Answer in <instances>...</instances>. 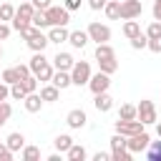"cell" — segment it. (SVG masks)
<instances>
[{
    "mask_svg": "<svg viewBox=\"0 0 161 161\" xmlns=\"http://www.w3.org/2000/svg\"><path fill=\"white\" fill-rule=\"evenodd\" d=\"M123 35H126L128 40H131V38H136V35H141V25L136 23V18H133V20H126V23H123Z\"/></svg>",
    "mask_w": 161,
    "mask_h": 161,
    "instance_id": "cell-24",
    "label": "cell"
},
{
    "mask_svg": "<svg viewBox=\"0 0 161 161\" xmlns=\"http://www.w3.org/2000/svg\"><path fill=\"white\" fill-rule=\"evenodd\" d=\"M38 158H40L38 146H23V161H38Z\"/></svg>",
    "mask_w": 161,
    "mask_h": 161,
    "instance_id": "cell-30",
    "label": "cell"
},
{
    "mask_svg": "<svg viewBox=\"0 0 161 161\" xmlns=\"http://www.w3.org/2000/svg\"><path fill=\"white\" fill-rule=\"evenodd\" d=\"M158 3H161V0H158Z\"/></svg>",
    "mask_w": 161,
    "mask_h": 161,
    "instance_id": "cell-52",
    "label": "cell"
},
{
    "mask_svg": "<svg viewBox=\"0 0 161 161\" xmlns=\"http://www.w3.org/2000/svg\"><path fill=\"white\" fill-rule=\"evenodd\" d=\"M48 40L50 43H65L68 40V30H65V25H50V30H48Z\"/></svg>",
    "mask_w": 161,
    "mask_h": 161,
    "instance_id": "cell-14",
    "label": "cell"
},
{
    "mask_svg": "<svg viewBox=\"0 0 161 161\" xmlns=\"http://www.w3.org/2000/svg\"><path fill=\"white\" fill-rule=\"evenodd\" d=\"M0 58H3V45H0Z\"/></svg>",
    "mask_w": 161,
    "mask_h": 161,
    "instance_id": "cell-51",
    "label": "cell"
},
{
    "mask_svg": "<svg viewBox=\"0 0 161 161\" xmlns=\"http://www.w3.org/2000/svg\"><path fill=\"white\" fill-rule=\"evenodd\" d=\"M103 10H106V15H108L111 20H118V18H121V3H118V0H108V3L103 5Z\"/></svg>",
    "mask_w": 161,
    "mask_h": 161,
    "instance_id": "cell-23",
    "label": "cell"
},
{
    "mask_svg": "<svg viewBox=\"0 0 161 161\" xmlns=\"http://www.w3.org/2000/svg\"><path fill=\"white\" fill-rule=\"evenodd\" d=\"M88 33L86 30H73V33H68V43L73 45V48H86L88 45Z\"/></svg>",
    "mask_w": 161,
    "mask_h": 161,
    "instance_id": "cell-17",
    "label": "cell"
},
{
    "mask_svg": "<svg viewBox=\"0 0 161 161\" xmlns=\"http://www.w3.org/2000/svg\"><path fill=\"white\" fill-rule=\"evenodd\" d=\"M30 3H33L35 10H45V8H50V0H30Z\"/></svg>",
    "mask_w": 161,
    "mask_h": 161,
    "instance_id": "cell-44",
    "label": "cell"
},
{
    "mask_svg": "<svg viewBox=\"0 0 161 161\" xmlns=\"http://www.w3.org/2000/svg\"><path fill=\"white\" fill-rule=\"evenodd\" d=\"M146 38H161V20H153L146 28Z\"/></svg>",
    "mask_w": 161,
    "mask_h": 161,
    "instance_id": "cell-37",
    "label": "cell"
},
{
    "mask_svg": "<svg viewBox=\"0 0 161 161\" xmlns=\"http://www.w3.org/2000/svg\"><path fill=\"white\" fill-rule=\"evenodd\" d=\"M10 113H13V108H10V103H8V101H3V103H0V128L5 126V121L10 118Z\"/></svg>",
    "mask_w": 161,
    "mask_h": 161,
    "instance_id": "cell-38",
    "label": "cell"
},
{
    "mask_svg": "<svg viewBox=\"0 0 161 161\" xmlns=\"http://www.w3.org/2000/svg\"><path fill=\"white\" fill-rule=\"evenodd\" d=\"M148 143H151V136H148L146 131H138V133H133V136H126V148H128L131 153H141V151H146Z\"/></svg>",
    "mask_w": 161,
    "mask_h": 161,
    "instance_id": "cell-5",
    "label": "cell"
},
{
    "mask_svg": "<svg viewBox=\"0 0 161 161\" xmlns=\"http://www.w3.org/2000/svg\"><path fill=\"white\" fill-rule=\"evenodd\" d=\"M93 106H96V111L106 113V111H111V108H113V98L108 96V91H103V93H96V101H93Z\"/></svg>",
    "mask_w": 161,
    "mask_h": 161,
    "instance_id": "cell-16",
    "label": "cell"
},
{
    "mask_svg": "<svg viewBox=\"0 0 161 161\" xmlns=\"http://www.w3.org/2000/svg\"><path fill=\"white\" fill-rule=\"evenodd\" d=\"M65 156H68V161H83L88 153H86V148L80 143H70V148L65 151Z\"/></svg>",
    "mask_w": 161,
    "mask_h": 161,
    "instance_id": "cell-21",
    "label": "cell"
},
{
    "mask_svg": "<svg viewBox=\"0 0 161 161\" xmlns=\"http://www.w3.org/2000/svg\"><path fill=\"white\" fill-rule=\"evenodd\" d=\"M108 0H88V5H91V10H103V5H106Z\"/></svg>",
    "mask_w": 161,
    "mask_h": 161,
    "instance_id": "cell-45",
    "label": "cell"
},
{
    "mask_svg": "<svg viewBox=\"0 0 161 161\" xmlns=\"http://www.w3.org/2000/svg\"><path fill=\"white\" fill-rule=\"evenodd\" d=\"M143 13V5L141 0H121V18L123 20H133Z\"/></svg>",
    "mask_w": 161,
    "mask_h": 161,
    "instance_id": "cell-7",
    "label": "cell"
},
{
    "mask_svg": "<svg viewBox=\"0 0 161 161\" xmlns=\"http://www.w3.org/2000/svg\"><path fill=\"white\" fill-rule=\"evenodd\" d=\"M63 8H65V10H78V8H80V0H65Z\"/></svg>",
    "mask_w": 161,
    "mask_h": 161,
    "instance_id": "cell-46",
    "label": "cell"
},
{
    "mask_svg": "<svg viewBox=\"0 0 161 161\" xmlns=\"http://www.w3.org/2000/svg\"><path fill=\"white\" fill-rule=\"evenodd\" d=\"M98 68H101V73H108V75L116 73V70H118V60H116V55H113V58H101V60H98Z\"/></svg>",
    "mask_w": 161,
    "mask_h": 161,
    "instance_id": "cell-22",
    "label": "cell"
},
{
    "mask_svg": "<svg viewBox=\"0 0 161 161\" xmlns=\"http://www.w3.org/2000/svg\"><path fill=\"white\" fill-rule=\"evenodd\" d=\"M91 80V63L88 60H75L70 68V83L73 86H88Z\"/></svg>",
    "mask_w": 161,
    "mask_h": 161,
    "instance_id": "cell-1",
    "label": "cell"
},
{
    "mask_svg": "<svg viewBox=\"0 0 161 161\" xmlns=\"http://www.w3.org/2000/svg\"><path fill=\"white\" fill-rule=\"evenodd\" d=\"M151 53H161V38H148V45H146Z\"/></svg>",
    "mask_w": 161,
    "mask_h": 161,
    "instance_id": "cell-41",
    "label": "cell"
},
{
    "mask_svg": "<svg viewBox=\"0 0 161 161\" xmlns=\"http://www.w3.org/2000/svg\"><path fill=\"white\" fill-rule=\"evenodd\" d=\"M10 96H13V98H15V101H23V98H25V96H28V93H25V88H23V86H20V80H18V83H13V86H10Z\"/></svg>",
    "mask_w": 161,
    "mask_h": 161,
    "instance_id": "cell-36",
    "label": "cell"
},
{
    "mask_svg": "<svg viewBox=\"0 0 161 161\" xmlns=\"http://www.w3.org/2000/svg\"><path fill=\"white\" fill-rule=\"evenodd\" d=\"M53 143H55V148H58L60 153H65V151L70 148V143H73V138H70L68 133H60V136H55V141H53Z\"/></svg>",
    "mask_w": 161,
    "mask_h": 161,
    "instance_id": "cell-27",
    "label": "cell"
},
{
    "mask_svg": "<svg viewBox=\"0 0 161 161\" xmlns=\"http://www.w3.org/2000/svg\"><path fill=\"white\" fill-rule=\"evenodd\" d=\"M156 133H158V138H161V123H156Z\"/></svg>",
    "mask_w": 161,
    "mask_h": 161,
    "instance_id": "cell-50",
    "label": "cell"
},
{
    "mask_svg": "<svg viewBox=\"0 0 161 161\" xmlns=\"http://www.w3.org/2000/svg\"><path fill=\"white\" fill-rule=\"evenodd\" d=\"M116 55V50L111 48V43H98L96 45V60H101V58H113Z\"/></svg>",
    "mask_w": 161,
    "mask_h": 161,
    "instance_id": "cell-25",
    "label": "cell"
},
{
    "mask_svg": "<svg viewBox=\"0 0 161 161\" xmlns=\"http://www.w3.org/2000/svg\"><path fill=\"white\" fill-rule=\"evenodd\" d=\"M13 15H15V8L10 5V3H3L0 5V20L5 23V20H13Z\"/></svg>",
    "mask_w": 161,
    "mask_h": 161,
    "instance_id": "cell-34",
    "label": "cell"
},
{
    "mask_svg": "<svg viewBox=\"0 0 161 161\" xmlns=\"http://www.w3.org/2000/svg\"><path fill=\"white\" fill-rule=\"evenodd\" d=\"M111 148L116 151V148H126V136L123 133H116L113 138H111Z\"/></svg>",
    "mask_w": 161,
    "mask_h": 161,
    "instance_id": "cell-39",
    "label": "cell"
},
{
    "mask_svg": "<svg viewBox=\"0 0 161 161\" xmlns=\"http://www.w3.org/2000/svg\"><path fill=\"white\" fill-rule=\"evenodd\" d=\"M5 143H8V148H10L13 153H15V151H23V146H25V136H23L20 131H15V133H10V136H8V141H5Z\"/></svg>",
    "mask_w": 161,
    "mask_h": 161,
    "instance_id": "cell-19",
    "label": "cell"
},
{
    "mask_svg": "<svg viewBox=\"0 0 161 161\" xmlns=\"http://www.w3.org/2000/svg\"><path fill=\"white\" fill-rule=\"evenodd\" d=\"M40 98H43V101H48V103H53V101H58V98H60V88H55L53 83H48V86H43V88H40Z\"/></svg>",
    "mask_w": 161,
    "mask_h": 161,
    "instance_id": "cell-20",
    "label": "cell"
},
{
    "mask_svg": "<svg viewBox=\"0 0 161 161\" xmlns=\"http://www.w3.org/2000/svg\"><path fill=\"white\" fill-rule=\"evenodd\" d=\"M118 118H121V121H131V118H136V106L123 103V106L118 108Z\"/></svg>",
    "mask_w": 161,
    "mask_h": 161,
    "instance_id": "cell-29",
    "label": "cell"
},
{
    "mask_svg": "<svg viewBox=\"0 0 161 161\" xmlns=\"http://www.w3.org/2000/svg\"><path fill=\"white\" fill-rule=\"evenodd\" d=\"M53 70H55V68H53V65H50V63L45 60V63H40V65H38V68L33 70V75H35L38 80H45V83H48V80L53 78Z\"/></svg>",
    "mask_w": 161,
    "mask_h": 161,
    "instance_id": "cell-18",
    "label": "cell"
},
{
    "mask_svg": "<svg viewBox=\"0 0 161 161\" xmlns=\"http://www.w3.org/2000/svg\"><path fill=\"white\" fill-rule=\"evenodd\" d=\"M15 70H18V78H20V80H23L25 75H30V65H23V63H20V65H15Z\"/></svg>",
    "mask_w": 161,
    "mask_h": 161,
    "instance_id": "cell-42",
    "label": "cell"
},
{
    "mask_svg": "<svg viewBox=\"0 0 161 161\" xmlns=\"http://www.w3.org/2000/svg\"><path fill=\"white\" fill-rule=\"evenodd\" d=\"M153 20H161V3L153 0Z\"/></svg>",
    "mask_w": 161,
    "mask_h": 161,
    "instance_id": "cell-48",
    "label": "cell"
},
{
    "mask_svg": "<svg viewBox=\"0 0 161 161\" xmlns=\"http://www.w3.org/2000/svg\"><path fill=\"white\" fill-rule=\"evenodd\" d=\"M43 13H45V20H48V28H50V25H68V20H70V10H65V8L50 5V8H45Z\"/></svg>",
    "mask_w": 161,
    "mask_h": 161,
    "instance_id": "cell-3",
    "label": "cell"
},
{
    "mask_svg": "<svg viewBox=\"0 0 161 161\" xmlns=\"http://www.w3.org/2000/svg\"><path fill=\"white\" fill-rule=\"evenodd\" d=\"M108 86H111V75H108V73H101V70H98L96 75H91V80H88V88L93 91V96L108 91Z\"/></svg>",
    "mask_w": 161,
    "mask_h": 161,
    "instance_id": "cell-9",
    "label": "cell"
},
{
    "mask_svg": "<svg viewBox=\"0 0 161 161\" xmlns=\"http://www.w3.org/2000/svg\"><path fill=\"white\" fill-rule=\"evenodd\" d=\"M86 111L83 108H73V111H68V116H65V123L70 126V128H83L86 126Z\"/></svg>",
    "mask_w": 161,
    "mask_h": 161,
    "instance_id": "cell-11",
    "label": "cell"
},
{
    "mask_svg": "<svg viewBox=\"0 0 161 161\" xmlns=\"http://www.w3.org/2000/svg\"><path fill=\"white\" fill-rule=\"evenodd\" d=\"M146 156L148 161H161V141H151L146 146Z\"/></svg>",
    "mask_w": 161,
    "mask_h": 161,
    "instance_id": "cell-26",
    "label": "cell"
},
{
    "mask_svg": "<svg viewBox=\"0 0 161 161\" xmlns=\"http://www.w3.org/2000/svg\"><path fill=\"white\" fill-rule=\"evenodd\" d=\"M73 63H75V60H73L70 53H60V50H58L55 58H53V68H55V70H70Z\"/></svg>",
    "mask_w": 161,
    "mask_h": 161,
    "instance_id": "cell-12",
    "label": "cell"
},
{
    "mask_svg": "<svg viewBox=\"0 0 161 161\" xmlns=\"http://www.w3.org/2000/svg\"><path fill=\"white\" fill-rule=\"evenodd\" d=\"M136 118L143 123V126H151V123H156V106H153V101H141L138 106H136Z\"/></svg>",
    "mask_w": 161,
    "mask_h": 161,
    "instance_id": "cell-4",
    "label": "cell"
},
{
    "mask_svg": "<svg viewBox=\"0 0 161 161\" xmlns=\"http://www.w3.org/2000/svg\"><path fill=\"white\" fill-rule=\"evenodd\" d=\"M8 35H10V25H5V23L0 20V40H5Z\"/></svg>",
    "mask_w": 161,
    "mask_h": 161,
    "instance_id": "cell-47",
    "label": "cell"
},
{
    "mask_svg": "<svg viewBox=\"0 0 161 161\" xmlns=\"http://www.w3.org/2000/svg\"><path fill=\"white\" fill-rule=\"evenodd\" d=\"M138 131H143V123L138 121V118H131V121H116V133H123V136H133V133H138Z\"/></svg>",
    "mask_w": 161,
    "mask_h": 161,
    "instance_id": "cell-10",
    "label": "cell"
},
{
    "mask_svg": "<svg viewBox=\"0 0 161 161\" xmlns=\"http://www.w3.org/2000/svg\"><path fill=\"white\" fill-rule=\"evenodd\" d=\"M146 45H148V38H146V33H141V35L131 38V48H133V50H143Z\"/></svg>",
    "mask_w": 161,
    "mask_h": 161,
    "instance_id": "cell-32",
    "label": "cell"
},
{
    "mask_svg": "<svg viewBox=\"0 0 161 161\" xmlns=\"http://www.w3.org/2000/svg\"><path fill=\"white\" fill-rule=\"evenodd\" d=\"M33 13H35L33 3H20V8H15V15H13V28H15V30H20V28L30 25Z\"/></svg>",
    "mask_w": 161,
    "mask_h": 161,
    "instance_id": "cell-2",
    "label": "cell"
},
{
    "mask_svg": "<svg viewBox=\"0 0 161 161\" xmlns=\"http://www.w3.org/2000/svg\"><path fill=\"white\" fill-rule=\"evenodd\" d=\"M108 158H111V153H103V151L93 153V161H108Z\"/></svg>",
    "mask_w": 161,
    "mask_h": 161,
    "instance_id": "cell-49",
    "label": "cell"
},
{
    "mask_svg": "<svg viewBox=\"0 0 161 161\" xmlns=\"http://www.w3.org/2000/svg\"><path fill=\"white\" fill-rule=\"evenodd\" d=\"M0 161H13V151L8 148V143L0 141Z\"/></svg>",
    "mask_w": 161,
    "mask_h": 161,
    "instance_id": "cell-40",
    "label": "cell"
},
{
    "mask_svg": "<svg viewBox=\"0 0 161 161\" xmlns=\"http://www.w3.org/2000/svg\"><path fill=\"white\" fill-rule=\"evenodd\" d=\"M131 156H133V153H131L128 148H116V151H111V158H113V161H131Z\"/></svg>",
    "mask_w": 161,
    "mask_h": 161,
    "instance_id": "cell-33",
    "label": "cell"
},
{
    "mask_svg": "<svg viewBox=\"0 0 161 161\" xmlns=\"http://www.w3.org/2000/svg\"><path fill=\"white\" fill-rule=\"evenodd\" d=\"M50 83L55 86V88H68V86H73L70 83V70H53V78H50Z\"/></svg>",
    "mask_w": 161,
    "mask_h": 161,
    "instance_id": "cell-15",
    "label": "cell"
},
{
    "mask_svg": "<svg viewBox=\"0 0 161 161\" xmlns=\"http://www.w3.org/2000/svg\"><path fill=\"white\" fill-rule=\"evenodd\" d=\"M86 33H88V38L96 40V43H108V40H111V28L103 25V23H91Z\"/></svg>",
    "mask_w": 161,
    "mask_h": 161,
    "instance_id": "cell-6",
    "label": "cell"
},
{
    "mask_svg": "<svg viewBox=\"0 0 161 161\" xmlns=\"http://www.w3.org/2000/svg\"><path fill=\"white\" fill-rule=\"evenodd\" d=\"M0 80H3V83H8V86L18 83L20 78H18V70H15V65H13V68H5V70L0 73Z\"/></svg>",
    "mask_w": 161,
    "mask_h": 161,
    "instance_id": "cell-28",
    "label": "cell"
},
{
    "mask_svg": "<svg viewBox=\"0 0 161 161\" xmlns=\"http://www.w3.org/2000/svg\"><path fill=\"white\" fill-rule=\"evenodd\" d=\"M30 23H33L35 28H48V20H45V13H43V10H35Z\"/></svg>",
    "mask_w": 161,
    "mask_h": 161,
    "instance_id": "cell-35",
    "label": "cell"
},
{
    "mask_svg": "<svg viewBox=\"0 0 161 161\" xmlns=\"http://www.w3.org/2000/svg\"><path fill=\"white\" fill-rule=\"evenodd\" d=\"M43 98H40V93H28L25 98H23V106H25V111L28 113H38L40 108H43Z\"/></svg>",
    "mask_w": 161,
    "mask_h": 161,
    "instance_id": "cell-13",
    "label": "cell"
},
{
    "mask_svg": "<svg viewBox=\"0 0 161 161\" xmlns=\"http://www.w3.org/2000/svg\"><path fill=\"white\" fill-rule=\"evenodd\" d=\"M20 86L25 88V93H35V91H38V78H35V75H25V78L20 80Z\"/></svg>",
    "mask_w": 161,
    "mask_h": 161,
    "instance_id": "cell-31",
    "label": "cell"
},
{
    "mask_svg": "<svg viewBox=\"0 0 161 161\" xmlns=\"http://www.w3.org/2000/svg\"><path fill=\"white\" fill-rule=\"evenodd\" d=\"M8 96H10V86L0 80V103H3V101H8Z\"/></svg>",
    "mask_w": 161,
    "mask_h": 161,
    "instance_id": "cell-43",
    "label": "cell"
},
{
    "mask_svg": "<svg viewBox=\"0 0 161 161\" xmlns=\"http://www.w3.org/2000/svg\"><path fill=\"white\" fill-rule=\"evenodd\" d=\"M25 43H28V48H30L33 53H43V50L48 48V43H50V40H48V35H43V33H40V28H35V33H33L30 38H25Z\"/></svg>",
    "mask_w": 161,
    "mask_h": 161,
    "instance_id": "cell-8",
    "label": "cell"
}]
</instances>
